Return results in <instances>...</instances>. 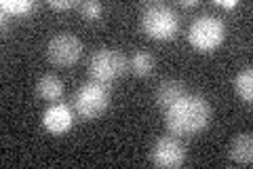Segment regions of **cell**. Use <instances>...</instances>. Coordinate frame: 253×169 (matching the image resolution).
I'll return each mask as SVG.
<instances>
[{"mask_svg": "<svg viewBox=\"0 0 253 169\" xmlns=\"http://www.w3.org/2000/svg\"><path fill=\"white\" fill-rule=\"evenodd\" d=\"M46 55H49L51 63H55V66L70 68L81 59L83 43H81L78 36L63 32V34H57V36H53L49 40V45H46Z\"/></svg>", "mask_w": 253, "mask_h": 169, "instance_id": "8992f818", "label": "cell"}, {"mask_svg": "<svg viewBox=\"0 0 253 169\" xmlns=\"http://www.w3.org/2000/svg\"><path fill=\"white\" fill-rule=\"evenodd\" d=\"M78 11H81V17H84L86 21H95V19L101 17V4L95 2V0L78 2Z\"/></svg>", "mask_w": 253, "mask_h": 169, "instance_id": "9a60e30c", "label": "cell"}, {"mask_svg": "<svg viewBox=\"0 0 253 169\" xmlns=\"http://www.w3.org/2000/svg\"><path fill=\"white\" fill-rule=\"evenodd\" d=\"M236 4H239L236 0H217V6H221V9H234Z\"/></svg>", "mask_w": 253, "mask_h": 169, "instance_id": "e0dca14e", "label": "cell"}, {"mask_svg": "<svg viewBox=\"0 0 253 169\" xmlns=\"http://www.w3.org/2000/svg\"><path fill=\"white\" fill-rule=\"evenodd\" d=\"M156 104L161 108L167 110L169 106H173L181 95H186V85L181 83V80H175V78H167L163 80L161 85L156 87Z\"/></svg>", "mask_w": 253, "mask_h": 169, "instance_id": "9c48e42d", "label": "cell"}, {"mask_svg": "<svg viewBox=\"0 0 253 169\" xmlns=\"http://www.w3.org/2000/svg\"><path fill=\"white\" fill-rule=\"evenodd\" d=\"M36 95L44 102H57L63 95V80L55 74H44L36 83Z\"/></svg>", "mask_w": 253, "mask_h": 169, "instance_id": "8fae6325", "label": "cell"}, {"mask_svg": "<svg viewBox=\"0 0 253 169\" xmlns=\"http://www.w3.org/2000/svg\"><path fill=\"white\" fill-rule=\"evenodd\" d=\"M228 155L234 163L239 165H251L253 161V138L251 133H239L230 144V150Z\"/></svg>", "mask_w": 253, "mask_h": 169, "instance_id": "30bf717a", "label": "cell"}, {"mask_svg": "<svg viewBox=\"0 0 253 169\" xmlns=\"http://www.w3.org/2000/svg\"><path fill=\"white\" fill-rule=\"evenodd\" d=\"M42 125L46 131L61 135V133L70 131V127L74 125V114L66 104H51L42 114Z\"/></svg>", "mask_w": 253, "mask_h": 169, "instance_id": "ba28073f", "label": "cell"}, {"mask_svg": "<svg viewBox=\"0 0 253 169\" xmlns=\"http://www.w3.org/2000/svg\"><path fill=\"white\" fill-rule=\"evenodd\" d=\"M211 104L203 95H181L165 110V125L173 135H196L211 123Z\"/></svg>", "mask_w": 253, "mask_h": 169, "instance_id": "6da1fadb", "label": "cell"}, {"mask_svg": "<svg viewBox=\"0 0 253 169\" xmlns=\"http://www.w3.org/2000/svg\"><path fill=\"white\" fill-rule=\"evenodd\" d=\"M199 2H196V0H181L179 2V6H184V9H192V6H196Z\"/></svg>", "mask_w": 253, "mask_h": 169, "instance_id": "ac0fdd59", "label": "cell"}, {"mask_svg": "<svg viewBox=\"0 0 253 169\" xmlns=\"http://www.w3.org/2000/svg\"><path fill=\"white\" fill-rule=\"evenodd\" d=\"M234 91L243 102L251 104V100H253V70L251 68H245V70H241L239 74H236Z\"/></svg>", "mask_w": 253, "mask_h": 169, "instance_id": "7c38bea8", "label": "cell"}, {"mask_svg": "<svg viewBox=\"0 0 253 169\" xmlns=\"http://www.w3.org/2000/svg\"><path fill=\"white\" fill-rule=\"evenodd\" d=\"M110 106V89L101 83L89 80L78 87L74 93V108L78 118L83 120H95L99 118Z\"/></svg>", "mask_w": 253, "mask_h": 169, "instance_id": "3957f363", "label": "cell"}, {"mask_svg": "<svg viewBox=\"0 0 253 169\" xmlns=\"http://www.w3.org/2000/svg\"><path fill=\"white\" fill-rule=\"evenodd\" d=\"M226 23L215 15H201L188 30V43L201 53H211L224 43Z\"/></svg>", "mask_w": 253, "mask_h": 169, "instance_id": "277c9868", "label": "cell"}, {"mask_svg": "<svg viewBox=\"0 0 253 169\" xmlns=\"http://www.w3.org/2000/svg\"><path fill=\"white\" fill-rule=\"evenodd\" d=\"M150 159L161 169H177L186 161V148L175 135H165V138H158L154 142Z\"/></svg>", "mask_w": 253, "mask_h": 169, "instance_id": "52a82bcc", "label": "cell"}, {"mask_svg": "<svg viewBox=\"0 0 253 169\" xmlns=\"http://www.w3.org/2000/svg\"><path fill=\"white\" fill-rule=\"evenodd\" d=\"M0 9L6 15H30L34 11V2L32 0H2L0 2Z\"/></svg>", "mask_w": 253, "mask_h": 169, "instance_id": "5bb4252c", "label": "cell"}, {"mask_svg": "<svg viewBox=\"0 0 253 169\" xmlns=\"http://www.w3.org/2000/svg\"><path fill=\"white\" fill-rule=\"evenodd\" d=\"M51 9H57V11H68V9H72V6H78L74 0H51L49 2Z\"/></svg>", "mask_w": 253, "mask_h": 169, "instance_id": "2e32d148", "label": "cell"}, {"mask_svg": "<svg viewBox=\"0 0 253 169\" xmlns=\"http://www.w3.org/2000/svg\"><path fill=\"white\" fill-rule=\"evenodd\" d=\"M126 61L125 55L118 49H110V47H101V49L95 51V55L91 57L89 63V76L95 83H101L110 87L116 78H121L126 72Z\"/></svg>", "mask_w": 253, "mask_h": 169, "instance_id": "5b68a950", "label": "cell"}, {"mask_svg": "<svg viewBox=\"0 0 253 169\" xmlns=\"http://www.w3.org/2000/svg\"><path fill=\"white\" fill-rule=\"evenodd\" d=\"M129 70L135 76H148L154 70V57L148 51H137L131 55L129 59Z\"/></svg>", "mask_w": 253, "mask_h": 169, "instance_id": "4fadbf2b", "label": "cell"}, {"mask_svg": "<svg viewBox=\"0 0 253 169\" xmlns=\"http://www.w3.org/2000/svg\"><path fill=\"white\" fill-rule=\"evenodd\" d=\"M141 32L152 40H169L177 34L179 17L167 4H150L139 17Z\"/></svg>", "mask_w": 253, "mask_h": 169, "instance_id": "7a4b0ae2", "label": "cell"}]
</instances>
